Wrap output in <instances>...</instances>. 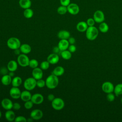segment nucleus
<instances>
[{
	"instance_id": "obj_1",
	"label": "nucleus",
	"mask_w": 122,
	"mask_h": 122,
	"mask_svg": "<svg viewBox=\"0 0 122 122\" xmlns=\"http://www.w3.org/2000/svg\"><path fill=\"white\" fill-rule=\"evenodd\" d=\"M46 86L49 89L56 88L59 83L58 77L52 74L50 75L45 80Z\"/></svg>"
},
{
	"instance_id": "obj_2",
	"label": "nucleus",
	"mask_w": 122,
	"mask_h": 122,
	"mask_svg": "<svg viewBox=\"0 0 122 122\" xmlns=\"http://www.w3.org/2000/svg\"><path fill=\"white\" fill-rule=\"evenodd\" d=\"M99 30L95 26H89L86 30V38L90 41L95 40L98 36Z\"/></svg>"
},
{
	"instance_id": "obj_3",
	"label": "nucleus",
	"mask_w": 122,
	"mask_h": 122,
	"mask_svg": "<svg viewBox=\"0 0 122 122\" xmlns=\"http://www.w3.org/2000/svg\"><path fill=\"white\" fill-rule=\"evenodd\" d=\"M7 45L10 49L14 50L20 48L21 45V42L18 38L12 37L10 38L7 41Z\"/></svg>"
},
{
	"instance_id": "obj_4",
	"label": "nucleus",
	"mask_w": 122,
	"mask_h": 122,
	"mask_svg": "<svg viewBox=\"0 0 122 122\" xmlns=\"http://www.w3.org/2000/svg\"><path fill=\"white\" fill-rule=\"evenodd\" d=\"M36 82L37 80L33 77L28 78L25 80L23 83L24 88L29 91L33 90L37 86Z\"/></svg>"
},
{
	"instance_id": "obj_5",
	"label": "nucleus",
	"mask_w": 122,
	"mask_h": 122,
	"mask_svg": "<svg viewBox=\"0 0 122 122\" xmlns=\"http://www.w3.org/2000/svg\"><path fill=\"white\" fill-rule=\"evenodd\" d=\"M65 105V103L63 99L57 97L51 102V106L55 110L60 111L62 110Z\"/></svg>"
},
{
	"instance_id": "obj_6",
	"label": "nucleus",
	"mask_w": 122,
	"mask_h": 122,
	"mask_svg": "<svg viewBox=\"0 0 122 122\" xmlns=\"http://www.w3.org/2000/svg\"><path fill=\"white\" fill-rule=\"evenodd\" d=\"M30 59L27 54L21 53L17 57V62L18 65L22 67H26L29 66Z\"/></svg>"
},
{
	"instance_id": "obj_7",
	"label": "nucleus",
	"mask_w": 122,
	"mask_h": 122,
	"mask_svg": "<svg viewBox=\"0 0 122 122\" xmlns=\"http://www.w3.org/2000/svg\"><path fill=\"white\" fill-rule=\"evenodd\" d=\"M93 18L95 22L100 23L103 22L105 20L104 14L102 10H97L93 13Z\"/></svg>"
},
{
	"instance_id": "obj_8",
	"label": "nucleus",
	"mask_w": 122,
	"mask_h": 122,
	"mask_svg": "<svg viewBox=\"0 0 122 122\" xmlns=\"http://www.w3.org/2000/svg\"><path fill=\"white\" fill-rule=\"evenodd\" d=\"M67 7L68 12L71 15H77L80 12V7L76 3H71Z\"/></svg>"
},
{
	"instance_id": "obj_9",
	"label": "nucleus",
	"mask_w": 122,
	"mask_h": 122,
	"mask_svg": "<svg viewBox=\"0 0 122 122\" xmlns=\"http://www.w3.org/2000/svg\"><path fill=\"white\" fill-rule=\"evenodd\" d=\"M114 85L110 81H105L103 82L102 85V91L106 93H109L113 92Z\"/></svg>"
},
{
	"instance_id": "obj_10",
	"label": "nucleus",
	"mask_w": 122,
	"mask_h": 122,
	"mask_svg": "<svg viewBox=\"0 0 122 122\" xmlns=\"http://www.w3.org/2000/svg\"><path fill=\"white\" fill-rule=\"evenodd\" d=\"M21 92L20 89L17 87H13L10 88L9 93L10 96L14 99H18L20 98Z\"/></svg>"
},
{
	"instance_id": "obj_11",
	"label": "nucleus",
	"mask_w": 122,
	"mask_h": 122,
	"mask_svg": "<svg viewBox=\"0 0 122 122\" xmlns=\"http://www.w3.org/2000/svg\"><path fill=\"white\" fill-rule=\"evenodd\" d=\"M42 111L39 109L33 110L30 113V117L34 120H39L43 117Z\"/></svg>"
},
{
	"instance_id": "obj_12",
	"label": "nucleus",
	"mask_w": 122,
	"mask_h": 122,
	"mask_svg": "<svg viewBox=\"0 0 122 122\" xmlns=\"http://www.w3.org/2000/svg\"><path fill=\"white\" fill-rule=\"evenodd\" d=\"M30 100L34 104L39 105L43 102L44 101V97L41 94L37 93L32 95Z\"/></svg>"
},
{
	"instance_id": "obj_13",
	"label": "nucleus",
	"mask_w": 122,
	"mask_h": 122,
	"mask_svg": "<svg viewBox=\"0 0 122 122\" xmlns=\"http://www.w3.org/2000/svg\"><path fill=\"white\" fill-rule=\"evenodd\" d=\"M13 104V103L11 100L7 98L3 99L1 102L2 107L6 110H9L12 109Z\"/></svg>"
},
{
	"instance_id": "obj_14",
	"label": "nucleus",
	"mask_w": 122,
	"mask_h": 122,
	"mask_svg": "<svg viewBox=\"0 0 122 122\" xmlns=\"http://www.w3.org/2000/svg\"><path fill=\"white\" fill-rule=\"evenodd\" d=\"M42 70L41 68L37 67L33 69L32 71V76L36 80L42 79L43 77V71Z\"/></svg>"
},
{
	"instance_id": "obj_15",
	"label": "nucleus",
	"mask_w": 122,
	"mask_h": 122,
	"mask_svg": "<svg viewBox=\"0 0 122 122\" xmlns=\"http://www.w3.org/2000/svg\"><path fill=\"white\" fill-rule=\"evenodd\" d=\"M60 60L59 56L58 54L52 53L49 55L47 58V61L50 63V64H57Z\"/></svg>"
},
{
	"instance_id": "obj_16",
	"label": "nucleus",
	"mask_w": 122,
	"mask_h": 122,
	"mask_svg": "<svg viewBox=\"0 0 122 122\" xmlns=\"http://www.w3.org/2000/svg\"><path fill=\"white\" fill-rule=\"evenodd\" d=\"M69 45L70 43L68 40H60L58 44V47H59L61 51L67 50Z\"/></svg>"
},
{
	"instance_id": "obj_17",
	"label": "nucleus",
	"mask_w": 122,
	"mask_h": 122,
	"mask_svg": "<svg viewBox=\"0 0 122 122\" xmlns=\"http://www.w3.org/2000/svg\"><path fill=\"white\" fill-rule=\"evenodd\" d=\"M32 95L30 92L28 90H24L21 92L20 98L23 102H26L31 100Z\"/></svg>"
},
{
	"instance_id": "obj_18",
	"label": "nucleus",
	"mask_w": 122,
	"mask_h": 122,
	"mask_svg": "<svg viewBox=\"0 0 122 122\" xmlns=\"http://www.w3.org/2000/svg\"><path fill=\"white\" fill-rule=\"evenodd\" d=\"M18 63L17 61L14 60H10V61L7 66V68H8L9 71H15L17 70Z\"/></svg>"
},
{
	"instance_id": "obj_19",
	"label": "nucleus",
	"mask_w": 122,
	"mask_h": 122,
	"mask_svg": "<svg viewBox=\"0 0 122 122\" xmlns=\"http://www.w3.org/2000/svg\"><path fill=\"white\" fill-rule=\"evenodd\" d=\"M57 36L60 40H68L71 37V34L70 32L66 30H61L58 32Z\"/></svg>"
},
{
	"instance_id": "obj_20",
	"label": "nucleus",
	"mask_w": 122,
	"mask_h": 122,
	"mask_svg": "<svg viewBox=\"0 0 122 122\" xmlns=\"http://www.w3.org/2000/svg\"><path fill=\"white\" fill-rule=\"evenodd\" d=\"M88 27V26L86 22L84 21H80L76 25V29L78 31L81 32L86 31Z\"/></svg>"
},
{
	"instance_id": "obj_21",
	"label": "nucleus",
	"mask_w": 122,
	"mask_h": 122,
	"mask_svg": "<svg viewBox=\"0 0 122 122\" xmlns=\"http://www.w3.org/2000/svg\"><path fill=\"white\" fill-rule=\"evenodd\" d=\"M12 79V77L9 74L2 75L1 78V82L3 85L8 86L11 83Z\"/></svg>"
},
{
	"instance_id": "obj_22",
	"label": "nucleus",
	"mask_w": 122,
	"mask_h": 122,
	"mask_svg": "<svg viewBox=\"0 0 122 122\" xmlns=\"http://www.w3.org/2000/svg\"><path fill=\"white\" fill-rule=\"evenodd\" d=\"M15 117V112L11 110H7L5 113V118L9 122L14 121Z\"/></svg>"
},
{
	"instance_id": "obj_23",
	"label": "nucleus",
	"mask_w": 122,
	"mask_h": 122,
	"mask_svg": "<svg viewBox=\"0 0 122 122\" xmlns=\"http://www.w3.org/2000/svg\"><path fill=\"white\" fill-rule=\"evenodd\" d=\"M19 49H20L21 52L25 54H28L30 53L31 51V46L27 43L21 44Z\"/></svg>"
},
{
	"instance_id": "obj_24",
	"label": "nucleus",
	"mask_w": 122,
	"mask_h": 122,
	"mask_svg": "<svg viewBox=\"0 0 122 122\" xmlns=\"http://www.w3.org/2000/svg\"><path fill=\"white\" fill-rule=\"evenodd\" d=\"M19 4L21 8L25 10L30 8L31 1L30 0H19Z\"/></svg>"
},
{
	"instance_id": "obj_25",
	"label": "nucleus",
	"mask_w": 122,
	"mask_h": 122,
	"mask_svg": "<svg viewBox=\"0 0 122 122\" xmlns=\"http://www.w3.org/2000/svg\"><path fill=\"white\" fill-rule=\"evenodd\" d=\"M65 70L63 67L58 66L56 67L52 71V74L59 77L62 75L64 73Z\"/></svg>"
},
{
	"instance_id": "obj_26",
	"label": "nucleus",
	"mask_w": 122,
	"mask_h": 122,
	"mask_svg": "<svg viewBox=\"0 0 122 122\" xmlns=\"http://www.w3.org/2000/svg\"><path fill=\"white\" fill-rule=\"evenodd\" d=\"M22 80L20 76H15L12 79L11 85L13 87H19L22 84Z\"/></svg>"
},
{
	"instance_id": "obj_27",
	"label": "nucleus",
	"mask_w": 122,
	"mask_h": 122,
	"mask_svg": "<svg viewBox=\"0 0 122 122\" xmlns=\"http://www.w3.org/2000/svg\"><path fill=\"white\" fill-rule=\"evenodd\" d=\"M71 52L68 50H66L61 51V56L64 60H70L71 57Z\"/></svg>"
},
{
	"instance_id": "obj_28",
	"label": "nucleus",
	"mask_w": 122,
	"mask_h": 122,
	"mask_svg": "<svg viewBox=\"0 0 122 122\" xmlns=\"http://www.w3.org/2000/svg\"><path fill=\"white\" fill-rule=\"evenodd\" d=\"M23 16L26 19H30L31 18L34 14V12L33 10L30 8H28L25 9L23 11Z\"/></svg>"
},
{
	"instance_id": "obj_29",
	"label": "nucleus",
	"mask_w": 122,
	"mask_h": 122,
	"mask_svg": "<svg viewBox=\"0 0 122 122\" xmlns=\"http://www.w3.org/2000/svg\"><path fill=\"white\" fill-rule=\"evenodd\" d=\"M109 26L105 22H102L100 23L99 26V30L102 33H106L109 30Z\"/></svg>"
},
{
	"instance_id": "obj_30",
	"label": "nucleus",
	"mask_w": 122,
	"mask_h": 122,
	"mask_svg": "<svg viewBox=\"0 0 122 122\" xmlns=\"http://www.w3.org/2000/svg\"><path fill=\"white\" fill-rule=\"evenodd\" d=\"M113 92L116 96H118L122 94V83H119L117 84L114 88Z\"/></svg>"
},
{
	"instance_id": "obj_31",
	"label": "nucleus",
	"mask_w": 122,
	"mask_h": 122,
	"mask_svg": "<svg viewBox=\"0 0 122 122\" xmlns=\"http://www.w3.org/2000/svg\"><path fill=\"white\" fill-rule=\"evenodd\" d=\"M57 11L59 14L64 15L68 12L67 7L61 5L57 8Z\"/></svg>"
},
{
	"instance_id": "obj_32",
	"label": "nucleus",
	"mask_w": 122,
	"mask_h": 122,
	"mask_svg": "<svg viewBox=\"0 0 122 122\" xmlns=\"http://www.w3.org/2000/svg\"><path fill=\"white\" fill-rule=\"evenodd\" d=\"M38 65H39V62L37 60L35 59H32L30 60L29 66L30 68L32 69H34L35 68L38 67Z\"/></svg>"
},
{
	"instance_id": "obj_33",
	"label": "nucleus",
	"mask_w": 122,
	"mask_h": 122,
	"mask_svg": "<svg viewBox=\"0 0 122 122\" xmlns=\"http://www.w3.org/2000/svg\"><path fill=\"white\" fill-rule=\"evenodd\" d=\"M50 63L47 61H43L41 63L40 68L42 70H44V71L47 70L49 69V68L50 67Z\"/></svg>"
},
{
	"instance_id": "obj_34",
	"label": "nucleus",
	"mask_w": 122,
	"mask_h": 122,
	"mask_svg": "<svg viewBox=\"0 0 122 122\" xmlns=\"http://www.w3.org/2000/svg\"><path fill=\"white\" fill-rule=\"evenodd\" d=\"M36 85L39 88H43L44 86H46L45 81L42 80V79L37 80Z\"/></svg>"
},
{
	"instance_id": "obj_35",
	"label": "nucleus",
	"mask_w": 122,
	"mask_h": 122,
	"mask_svg": "<svg viewBox=\"0 0 122 122\" xmlns=\"http://www.w3.org/2000/svg\"><path fill=\"white\" fill-rule=\"evenodd\" d=\"M33 103L31 100H29L26 102H25V103L24 104V106L26 109L30 110L31 109L33 105Z\"/></svg>"
},
{
	"instance_id": "obj_36",
	"label": "nucleus",
	"mask_w": 122,
	"mask_h": 122,
	"mask_svg": "<svg viewBox=\"0 0 122 122\" xmlns=\"http://www.w3.org/2000/svg\"><path fill=\"white\" fill-rule=\"evenodd\" d=\"M14 121L15 122H27V118L23 116H18L15 117V119L14 120Z\"/></svg>"
},
{
	"instance_id": "obj_37",
	"label": "nucleus",
	"mask_w": 122,
	"mask_h": 122,
	"mask_svg": "<svg viewBox=\"0 0 122 122\" xmlns=\"http://www.w3.org/2000/svg\"><path fill=\"white\" fill-rule=\"evenodd\" d=\"M106 99L109 102H113L115 99V95L114 94L112 93V92L107 93V95L106 96Z\"/></svg>"
},
{
	"instance_id": "obj_38",
	"label": "nucleus",
	"mask_w": 122,
	"mask_h": 122,
	"mask_svg": "<svg viewBox=\"0 0 122 122\" xmlns=\"http://www.w3.org/2000/svg\"><path fill=\"white\" fill-rule=\"evenodd\" d=\"M86 23L89 26H93L94 25V24L95 23V21L93 19V18H88L87 20H86Z\"/></svg>"
},
{
	"instance_id": "obj_39",
	"label": "nucleus",
	"mask_w": 122,
	"mask_h": 122,
	"mask_svg": "<svg viewBox=\"0 0 122 122\" xmlns=\"http://www.w3.org/2000/svg\"><path fill=\"white\" fill-rule=\"evenodd\" d=\"M61 5L67 7L71 3V0H60Z\"/></svg>"
},
{
	"instance_id": "obj_40",
	"label": "nucleus",
	"mask_w": 122,
	"mask_h": 122,
	"mask_svg": "<svg viewBox=\"0 0 122 122\" xmlns=\"http://www.w3.org/2000/svg\"><path fill=\"white\" fill-rule=\"evenodd\" d=\"M9 71L8 68L4 67H3L0 69V73L1 74H2V75L8 74V73Z\"/></svg>"
},
{
	"instance_id": "obj_41",
	"label": "nucleus",
	"mask_w": 122,
	"mask_h": 122,
	"mask_svg": "<svg viewBox=\"0 0 122 122\" xmlns=\"http://www.w3.org/2000/svg\"><path fill=\"white\" fill-rule=\"evenodd\" d=\"M68 50L71 53H73L76 51V47L74 44H70Z\"/></svg>"
},
{
	"instance_id": "obj_42",
	"label": "nucleus",
	"mask_w": 122,
	"mask_h": 122,
	"mask_svg": "<svg viewBox=\"0 0 122 122\" xmlns=\"http://www.w3.org/2000/svg\"><path fill=\"white\" fill-rule=\"evenodd\" d=\"M21 108V106L20 104L19 103V102H14L13 104V107H12V109H13L15 110H19Z\"/></svg>"
},
{
	"instance_id": "obj_43",
	"label": "nucleus",
	"mask_w": 122,
	"mask_h": 122,
	"mask_svg": "<svg viewBox=\"0 0 122 122\" xmlns=\"http://www.w3.org/2000/svg\"><path fill=\"white\" fill-rule=\"evenodd\" d=\"M68 41L70 43V44H74L75 43L76 40L74 38L72 37H70L68 39Z\"/></svg>"
},
{
	"instance_id": "obj_44",
	"label": "nucleus",
	"mask_w": 122,
	"mask_h": 122,
	"mask_svg": "<svg viewBox=\"0 0 122 122\" xmlns=\"http://www.w3.org/2000/svg\"><path fill=\"white\" fill-rule=\"evenodd\" d=\"M55 97L54 94H52V93L49 94L48 95V96H47V99H48V100L49 101L51 102L55 99Z\"/></svg>"
},
{
	"instance_id": "obj_45",
	"label": "nucleus",
	"mask_w": 122,
	"mask_h": 122,
	"mask_svg": "<svg viewBox=\"0 0 122 122\" xmlns=\"http://www.w3.org/2000/svg\"><path fill=\"white\" fill-rule=\"evenodd\" d=\"M61 51V50H60V49L59 48V47L58 46L57 47H54L53 49V53H56V54H58Z\"/></svg>"
},
{
	"instance_id": "obj_46",
	"label": "nucleus",
	"mask_w": 122,
	"mask_h": 122,
	"mask_svg": "<svg viewBox=\"0 0 122 122\" xmlns=\"http://www.w3.org/2000/svg\"><path fill=\"white\" fill-rule=\"evenodd\" d=\"M14 53L15 55H19L20 54H21V51H20V49H16V50H14Z\"/></svg>"
},
{
	"instance_id": "obj_47",
	"label": "nucleus",
	"mask_w": 122,
	"mask_h": 122,
	"mask_svg": "<svg viewBox=\"0 0 122 122\" xmlns=\"http://www.w3.org/2000/svg\"><path fill=\"white\" fill-rule=\"evenodd\" d=\"M11 77H13L14 75V71H9V73H8Z\"/></svg>"
},
{
	"instance_id": "obj_48",
	"label": "nucleus",
	"mask_w": 122,
	"mask_h": 122,
	"mask_svg": "<svg viewBox=\"0 0 122 122\" xmlns=\"http://www.w3.org/2000/svg\"><path fill=\"white\" fill-rule=\"evenodd\" d=\"M1 116H2V113H1V112L0 110V119L1 117Z\"/></svg>"
},
{
	"instance_id": "obj_49",
	"label": "nucleus",
	"mask_w": 122,
	"mask_h": 122,
	"mask_svg": "<svg viewBox=\"0 0 122 122\" xmlns=\"http://www.w3.org/2000/svg\"><path fill=\"white\" fill-rule=\"evenodd\" d=\"M121 103H122V97L121 98Z\"/></svg>"
}]
</instances>
